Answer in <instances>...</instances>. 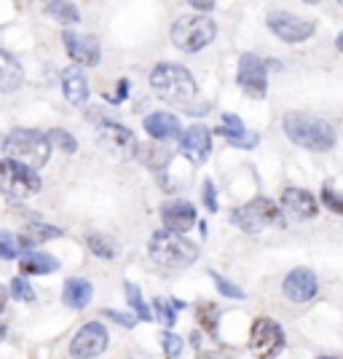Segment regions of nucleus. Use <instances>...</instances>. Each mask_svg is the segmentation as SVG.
Instances as JSON below:
<instances>
[{
    "label": "nucleus",
    "mask_w": 343,
    "mask_h": 359,
    "mask_svg": "<svg viewBox=\"0 0 343 359\" xmlns=\"http://www.w3.org/2000/svg\"><path fill=\"white\" fill-rule=\"evenodd\" d=\"M282 292H284V298L292 300V303H309V300H314L316 292H319L316 273L309 269L290 271L282 282Z\"/></svg>",
    "instance_id": "f8f14e48"
},
{
    "label": "nucleus",
    "mask_w": 343,
    "mask_h": 359,
    "mask_svg": "<svg viewBox=\"0 0 343 359\" xmlns=\"http://www.w3.org/2000/svg\"><path fill=\"white\" fill-rule=\"evenodd\" d=\"M91 295H94V287H91V282L81 279V276L67 279L65 287H62V303L70 306V309H86L91 303Z\"/></svg>",
    "instance_id": "412c9836"
},
{
    "label": "nucleus",
    "mask_w": 343,
    "mask_h": 359,
    "mask_svg": "<svg viewBox=\"0 0 343 359\" xmlns=\"http://www.w3.org/2000/svg\"><path fill=\"white\" fill-rule=\"evenodd\" d=\"M335 46H338V51H341V54H343V32H341V35H338V41H335Z\"/></svg>",
    "instance_id": "37998d69"
},
{
    "label": "nucleus",
    "mask_w": 343,
    "mask_h": 359,
    "mask_svg": "<svg viewBox=\"0 0 343 359\" xmlns=\"http://www.w3.org/2000/svg\"><path fill=\"white\" fill-rule=\"evenodd\" d=\"M153 309H156V314H159L164 327H175V322H177V309L172 306V300L156 298L153 300Z\"/></svg>",
    "instance_id": "c756f323"
},
{
    "label": "nucleus",
    "mask_w": 343,
    "mask_h": 359,
    "mask_svg": "<svg viewBox=\"0 0 343 359\" xmlns=\"http://www.w3.org/2000/svg\"><path fill=\"white\" fill-rule=\"evenodd\" d=\"M19 239H14L11 233H0V260H14L19 257Z\"/></svg>",
    "instance_id": "f704fd0d"
},
{
    "label": "nucleus",
    "mask_w": 343,
    "mask_h": 359,
    "mask_svg": "<svg viewBox=\"0 0 343 359\" xmlns=\"http://www.w3.org/2000/svg\"><path fill=\"white\" fill-rule=\"evenodd\" d=\"M123 292H126V303H129V309L135 311V316L140 322H153V311H150V306L142 300V292H140V287L135 282H123Z\"/></svg>",
    "instance_id": "a878e982"
},
{
    "label": "nucleus",
    "mask_w": 343,
    "mask_h": 359,
    "mask_svg": "<svg viewBox=\"0 0 343 359\" xmlns=\"http://www.w3.org/2000/svg\"><path fill=\"white\" fill-rule=\"evenodd\" d=\"M19 271H22V276H32V273H54V271H60V260H57L54 255L27 250V252H22V257H19Z\"/></svg>",
    "instance_id": "4be33fe9"
},
{
    "label": "nucleus",
    "mask_w": 343,
    "mask_h": 359,
    "mask_svg": "<svg viewBox=\"0 0 343 359\" xmlns=\"http://www.w3.org/2000/svg\"><path fill=\"white\" fill-rule=\"evenodd\" d=\"M62 43H65L67 54H70L78 65H86V67L100 65V38H97V35H83V32L65 30Z\"/></svg>",
    "instance_id": "4468645a"
},
{
    "label": "nucleus",
    "mask_w": 343,
    "mask_h": 359,
    "mask_svg": "<svg viewBox=\"0 0 343 359\" xmlns=\"http://www.w3.org/2000/svg\"><path fill=\"white\" fill-rule=\"evenodd\" d=\"M180 153L191 161V164H207L209 153H212V132L204 123H194L182 140H180Z\"/></svg>",
    "instance_id": "ddd939ff"
},
{
    "label": "nucleus",
    "mask_w": 343,
    "mask_h": 359,
    "mask_svg": "<svg viewBox=\"0 0 343 359\" xmlns=\"http://www.w3.org/2000/svg\"><path fill=\"white\" fill-rule=\"evenodd\" d=\"M126 94H129V81H126V78H121L119 89H116V94L110 97V102H113V105H119V102H123V100H126Z\"/></svg>",
    "instance_id": "4c0bfd02"
},
{
    "label": "nucleus",
    "mask_w": 343,
    "mask_h": 359,
    "mask_svg": "<svg viewBox=\"0 0 343 359\" xmlns=\"http://www.w3.org/2000/svg\"><path fill=\"white\" fill-rule=\"evenodd\" d=\"M97 132H100V137H102L110 148L119 150L121 156H137V153H140L135 132L126 129V126H121V123H116V121H110V118L100 121V123H97Z\"/></svg>",
    "instance_id": "dca6fc26"
},
{
    "label": "nucleus",
    "mask_w": 343,
    "mask_h": 359,
    "mask_svg": "<svg viewBox=\"0 0 343 359\" xmlns=\"http://www.w3.org/2000/svg\"><path fill=\"white\" fill-rule=\"evenodd\" d=\"M196 319H199V325L207 330L209 335H217V327H220V309H217L215 303H209V300L196 303Z\"/></svg>",
    "instance_id": "bb28decb"
},
{
    "label": "nucleus",
    "mask_w": 343,
    "mask_h": 359,
    "mask_svg": "<svg viewBox=\"0 0 343 359\" xmlns=\"http://www.w3.org/2000/svg\"><path fill=\"white\" fill-rule=\"evenodd\" d=\"M201 198H204V207L209 212H217V191H215V182L212 180H204V188H201Z\"/></svg>",
    "instance_id": "e433bc0d"
},
{
    "label": "nucleus",
    "mask_w": 343,
    "mask_h": 359,
    "mask_svg": "<svg viewBox=\"0 0 343 359\" xmlns=\"http://www.w3.org/2000/svg\"><path fill=\"white\" fill-rule=\"evenodd\" d=\"M199 359H234V357L220 354V351H199Z\"/></svg>",
    "instance_id": "ea45409f"
},
{
    "label": "nucleus",
    "mask_w": 343,
    "mask_h": 359,
    "mask_svg": "<svg viewBox=\"0 0 343 359\" xmlns=\"http://www.w3.org/2000/svg\"><path fill=\"white\" fill-rule=\"evenodd\" d=\"M217 35V25L209 16H180L172 25V43L177 46L180 51H201L204 46H209Z\"/></svg>",
    "instance_id": "423d86ee"
},
{
    "label": "nucleus",
    "mask_w": 343,
    "mask_h": 359,
    "mask_svg": "<svg viewBox=\"0 0 343 359\" xmlns=\"http://www.w3.org/2000/svg\"><path fill=\"white\" fill-rule=\"evenodd\" d=\"M150 86L159 94V100L185 110L191 116H201L209 110V105H196L199 102V86H196L191 70L182 67V65H175V62L156 65L153 73H150Z\"/></svg>",
    "instance_id": "f257e3e1"
},
{
    "label": "nucleus",
    "mask_w": 343,
    "mask_h": 359,
    "mask_svg": "<svg viewBox=\"0 0 343 359\" xmlns=\"http://www.w3.org/2000/svg\"><path fill=\"white\" fill-rule=\"evenodd\" d=\"M11 295L16 300H25V303H32L35 300V290L30 287V282L25 276H14L11 279Z\"/></svg>",
    "instance_id": "473e14b6"
},
{
    "label": "nucleus",
    "mask_w": 343,
    "mask_h": 359,
    "mask_svg": "<svg viewBox=\"0 0 343 359\" xmlns=\"http://www.w3.org/2000/svg\"><path fill=\"white\" fill-rule=\"evenodd\" d=\"M105 316H107V319H113V322H116V325H121V327H135L137 322H140V319H137V316H132V314H123V311H116V309H105L102 311Z\"/></svg>",
    "instance_id": "c9c22d12"
},
{
    "label": "nucleus",
    "mask_w": 343,
    "mask_h": 359,
    "mask_svg": "<svg viewBox=\"0 0 343 359\" xmlns=\"http://www.w3.org/2000/svg\"><path fill=\"white\" fill-rule=\"evenodd\" d=\"M105 348H107V330L100 322H86L73 338L70 354L75 359H97L105 354Z\"/></svg>",
    "instance_id": "9b49d317"
},
{
    "label": "nucleus",
    "mask_w": 343,
    "mask_h": 359,
    "mask_svg": "<svg viewBox=\"0 0 343 359\" xmlns=\"http://www.w3.org/2000/svg\"><path fill=\"white\" fill-rule=\"evenodd\" d=\"M48 140H51V145L62 148L65 153H75V150H78L75 137L70 135V132H65V129H51V132H48Z\"/></svg>",
    "instance_id": "2f4dec72"
},
{
    "label": "nucleus",
    "mask_w": 343,
    "mask_h": 359,
    "mask_svg": "<svg viewBox=\"0 0 343 359\" xmlns=\"http://www.w3.org/2000/svg\"><path fill=\"white\" fill-rule=\"evenodd\" d=\"M3 150H6V158L19 161V164L30 166V169H38V166L48 164L51 140L38 129H14L6 137Z\"/></svg>",
    "instance_id": "20e7f679"
},
{
    "label": "nucleus",
    "mask_w": 343,
    "mask_h": 359,
    "mask_svg": "<svg viewBox=\"0 0 343 359\" xmlns=\"http://www.w3.org/2000/svg\"><path fill=\"white\" fill-rule=\"evenodd\" d=\"M266 25H269V30L279 41H284V43H303L316 30V25H314L311 19H300V16L287 14V11H271L266 16Z\"/></svg>",
    "instance_id": "1a4fd4ad"
},
{
    "label": "nucleus",
    "mask_w": 343,
    "mask_h": 359,
    "mask_svg": "<svg viewBox=\"0 0 343 359\" xmlns=\"http://www.w3.org/2000/svg\"><path fill=\"white\" fill-rule=\"evenodd\" d=\"M191 8L194 11H215V3H209V0H194Z\"/></svg>",
    "instance_id": "58836bf2"
},
{
    "label": "nucleus",
    "mask_w": 343,
    "mask_h": 359,
    "mask_svg": "<svg viewBox=\"0 0 343 359\" xmlns=\"http://www.w3.org/2000/svg\"><path fill=\"white\" fill-rule=\"evenodd\" d=\"M148 255L156 266H161L166 271H182L188 266H194L199 260V247L194 241L182 239L180 233H172V231H156L148 241Z\"/></svg>",
    "instance_id": "7ed1b4c3"
},
{
    "label": "nucleus",
    "mask_w": 343,
    "mask_h": 359,
    "mask_svg": "<svg viewBox=\"0 0 343 359\" xmlns=\"http://www.w3.org/2000/svg\"><path fill=\"white\" fill-rule=\"evenodd\" d=\"M6 303H8V292L0 287V314H3V309H6Z\"/></svg>",
    "instance_id": "a19ab883"
},
{
    "label": "nucleus",
    "mask_w": 343,
    "mask_h": 359,
    "mask_svg": "<svg viewBox=\"0 0 343 359\" xmlns=\"http://www.w3.org/2000/svg\"><path fill=\"white\" fill-rule=\"evenodd\" d=\"M145 132H148L153 140H182V126H180L177 116L172 113H164V110H156L145 118Z\"/></svg>",
    "instance_id": "6ab92c4d"
},
{
    "label": "nucleus",
    "mask_w": 343,
    "mask_h": 359,
    "mask_svg": "<svg viewBox=\"0 0 343 359\" xmlns=\"http://www.w3.org/2000/svg\"><path fill=\"white\" fill-rule=\"evenodd\" d=\"M215 135L225 137L234 148H255V145H257V135L244 129V123H241V118L236 113H225L223 123L215 129Z\"/></svg>",
    "instance_id": "a211bd4d"
},
{
    "label": "nucleus",
    "mask_w": 343,
    "mask_h": 359,
    "mask_svg": "<svg viewBox=\"0 0 343 359\" xmlns=\"http://www.w3.org/2000/svg\"><path fill=\"white\" fill-rule=\"evenodd\" d=\"M22 78H25V73H22L19 60L0 48V91H3V94L16 91L22 86Z\"/></svg>",
    "instance_id": "b1692460"
},
{
    "label": "nucleus",
    "mask_w": 343,
    "mask_h": 359,
    "mask_svg": "<svg viewBox=\"0 0 343 359\" xmlns=\"http://www.w3.org/2000/svg\"><path fill=\"white\" fill-rule=\"evenodd\" d=\"M43 11L51 19H57V22H62V25H75V22H81V14H78V8H75L73 3H46Z\"/></svg>",
    "instance_id": "cd10ccee"
},
{
    "label": "nucleus",
    "mask_w": 343,
    "mask_h": 359,
    "mask_svg": "<svg viewBox=\"0 0 343 359\" xmlns=\"http://www.w3.org/2000/svg\"><path fill=\"white\" fill-rule=\"evenodd\" d=\"M266 62L255 54H241L239 60V73H236V83L241 86V91L253 100H263L266 89H269V73H266Z\"/></svg>",
    "instance_id": "9d476101"
},
{
    "label": "nucleus",
    "mask_w": 343,
    "mask_h": 359,
    "mask_svg": "<svg viewBox=\"0 0 343 359\" xmlns=\"http://www.w3.org/2000/svg\"><path fill=\"white\" fill-rule=\"evenodd\" d=\"M282 126L290 142H295L300 148L314 150V153H328L335 148V129L325 118H314V116L295 110L284 116Z\"/></svg>",
    "instance_id": "f03ea898"
},
{
    "label": "nucleus",
    "mask_w": 343,
    "mask_h": 359,
    "mask_svg": "<svg viewBox=\"0 0 343 359\" xmlns=\"http://www.w3.org/2000/svg\"><path fill=\"white\" fill-rule=\"evenodd\" d=\"M86 247L91 250V255H97V257H102V260H113V257H119V252H121L119 241L113 239V236H107V233H100V231L86 233Z\"/></svg>",
    "instance_id": "393cba45"
},
{
    "label": "nucleus",
    "mask_w": 343,
    "mask_h": 359,
    "mask_svg": "<svg viewBox=\"0 0 343 359\" xmlns=\"http://www.w3.org/2000/svg\"><path fill=\"white\" fill-rule=\"evenodd\" d=\"M231 223L241 228L244 233H260L263 228L269 225H276V228H284V215L282 207H276L271 198L266 196H255L247 204H241L231 212Z\"/></svg>",
    "instance_id": "39448f33"
},
{
    "label": "nucleus",
    "mask_w": 343,
    "mask_h": 359,
    "mask_svg": "<svg viewBox=\"0 0 343 359\" xmlns=\"http://www.w3.org/2000/svg\"><path fill=\"white\" fill-rule=\"evenodd\" d=\"M62 236H65V231L57 228V225L30 223L19 231V247L30 250V247H35V244H43V241H51V239H62Z\"/></svg>",
    "instance_id": "5701e85b"
},
{
    "label": "nucleus",
    "mask_w": 343,
    "mask_h": 359,
    "mask_svg": "<svg viewBox=\"0 0 343 359\" xmlns=\"http://www.w3.org/2000/svg\"><path fill=\"white\" fill-rule=\"evenodd\" d=\"M322 204H325L330 212L343 215V194H338V191L332 188V182H325V188H322Z\"/></svg>",
    "instance_id": "7c9ffc66"
},
{
    "label": "nucleus",
    "mask_w": 343,
    "mask_h": 359,
    "mask_svg": "<svg viewBox=\"0 0 343 359\" xmlns=\"http://www.w3.org/2000/svg\"><path fill=\"white\" fill-rule=\"evenodd\" d=\"M43 182L38 177V172L30 166L11 161V158H3L0 161V191L11 198H27V196L41 194Z\"/></svg>",
    "instance_id": "0eeeda50"
},
{
    "label": "nucleus",
    "mask_w": 343,
    "mask_h": 359,
    "mask_svg": "<svg viewBox=\"0 0 343 359\" xmlns=\"http://www.w3.org/2000/svg\"><path fill=\"white\" fill-rule=\"evenodd\" d=\"M282 210L295 220H311V217H316L319 207H316V198L306 188H284Z\"/></svg>",
    "instance_id": "f3484780"
},
{
    "label": "nucleus",
    "mask_w": 343,
    "mask_h": 359,
    "mask_svg": "<svg viewBox=\"0 0 343 359\" xmlns=\"http://www.w3.org/2000/svg\"><path fill=\"white\" fill-rule=\"evenodd\" d=\"M161 220H164V228L172 231V233H188L196 225V207L185 198H177V201H166L161 207Z\"/></svg>",
    "instance_id": "2eb2a0df"
},
{
    "label": "nucleus",
    "mask_w": 343,
    "mask_h": 359,
    "mask_svg": "<svg viewBox=\"0 0 343 359\" xmlns=\"http://www.w3.org/2000/svg\"><path fill=\"white\" fill-rule=\"evenodd\" d=\"M209 276H212L215 287L223 292L225 298H234V300H244V298H247V292H244L241 287H236L234 282H228V279H225V276H220L217 271H209Z\"/></svg>",
    "instance_id": "c85d7f7f"
},
{
    "label": "nucleus",
    "mask_w": 343,
    "mask_h": 359,
    "mask_svg": "<svg viewBox=\"0 0 343 359\" xmlns=\"http://www.w3.org/2000/svg\"><path fill=\"white\" fill-rule=\"evenodd\" d=\"M3 338H6V327H3V325H0V341H3Z\"/></svg>",
    "instance_id": "c03bdc74"
},
{
    "label": "nucleus",
    "mask_w": 343,
    "mask_h": 359,
    "mask_svg": "<svg viewBox=\"0 0 343 359\" xmlns=\"http://www.w3.org/2000/svg\"><path fill=\"white\" fill-rule=\"evenodd\" d=\"M161 346H164V354L169 359H177L180 354H182V338H180V335H175L172 330L161 332Z\"/></svg>",
    "instance_id": "72a5a7b5"
},
{
    "label": "nucleus",
    "mask_w": 343,
    "mask_h": 359,
    "mask_svg": "<svg viewBox=\"0 0 343 359\" xmlns=\"http://www.w3.org/2000/svg\"><path fill=\"white\" fill-rule=\"evenodd\" d=\"M284 344H287L284 330L274 319H266V316L255 319L253 330H250V351H253V357L276 359L282 354Z\"/></svg>",
    "instance_id": "6e6552de"
},
{
    "label": "nucleus",
    "mask_w": 343,
    "mask_h": 359,
    "mask_svg": "<svg viewBox=\"0 0 343 359\" xmlns=\"http://www.w3.org/2000/svg\"><path fill=\"white\" fill-rule=\"evenodd\" d=\"M172 306H175L177 311H180V309H185V303H182V300H177V298H172Z\"/></svg>",
    "instance_id": "79ce46f5"
},
{
    "label": "nucleus",
    "mask_w": 343,
    "mask_h": 359,
    "mask_svg": "<svg viewBox=\"0 0 343 359\" xmlns=\"http://www.w3.org/2000/svg\"><path fill=\"white\" fill-rule=\"evenodd\" d=\"M62 91H65V97H67V102L70 105H86V100H89V83H86V75L81 73L78 67H67L65 73H62Z\"/></svg>",
    "instance_id": "aec40b11"
}]
</instances>
